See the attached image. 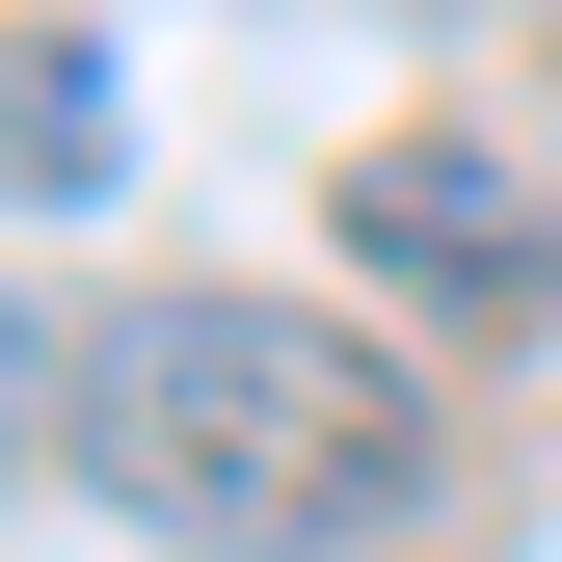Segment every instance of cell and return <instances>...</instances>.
Returning a JSON list of instances; mask_svg holds the SVG:
<instances>
[{
  "mask_svg": "<svg viewBox=\"0 0 562 562\" xmlns=\"http://www.w3.org/2000/svg\"><path fill=\"white\" fill-rule=\"evenodd\" d=\"M322 241L348 268H375V295H562V215H536V161H509V134H375V161H348L322 188Z\"/></svg>",
  "mask_w": 562,
  "mask_h": 562,
  "instance_id": "obj_2",
  "label": "cell"
},
{
  "mask_svg": "<svg viewBox=\"0 0 562 562\" xmlns=\"http://www.w3.org/2000/svg\"><path fill=\"white\" fill-rule=\"evenodd\" d=\"M108 161H134V81H108V27H27V215H108Z\"/></svg>",
  "mask_w": 562,
  "mask_h": 562,
  "instance_id": "obj_3",
  "label": "cell"
},
{
  "mask_svg": "<svg viewBox=\"0 0 562 562\" xmlns=\"http://www.w3.org/2000/svg\"><path fill=\"white\" fill-rule=\"evenodd\" d=\"M54 482H108L134 536H215V562H348L429 509V402L375 375L348 322H268V295H134L27 375Z\"/></svg>",
  "mask_w": 562,
  "mask_h": 562,
  "instance_id": "obj_1",
  "label": "cell"
}]
</instances>
